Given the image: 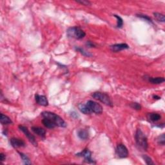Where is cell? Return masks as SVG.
I'll return each instance as SVG.
<instances>
[{"instance_id":"cell-1","label":"cell","mask_w":165,"mask_h":165,"mask_svg":"<svg viewBox=\"0 0 165 165\" xmlns=\"http://www.w3.org/2000/svg\"><path fill=\"white\" fill-rule=\"evenodd\" d=\"M41 115L43 118H47L51 120L56 126L61 128H65L67 126V123L63 120L62 118H61L57 114L51 112H43Z\"/></svg>"},{"instance_id":"cell-2","label":"cell","mask_w":165,"mask_h":165,"mask_svg":"<svg viewBox=\"0 0 165 165\" xmlns=\"http://www.w3.org/2000/svg\"><path fill=\"white\" fill-rule=\"evenodd\" d=\"M135 139L137 146L139 149L143 151H146L148 148V141L146 136L142 132L140 128H138L136 130L135 134Z\"/></svg>"},{"instance_id":"cell-3","label":"cell","mask_w":165,"mask_h":165,"mask_svg":"<svg viewBox=\"0 0 165 165\" xmlns=\"http://www.w3.org/2000/svg\"><path fill=\"white\" fill-rule=\"evenodd\" d=\"M67 36L74 38L75 39H81L84 38L86 33L79 27H70L67 30Z\"/></svg>"},{"instance_id":"cell-4","label":"cell","mask_w":165,"mask_h":165,"mask_svg":"<svg viewBox=\"0 0 165 165\" xmlns=\"http://www.w3.org/2000/svg\"><path fill=\"white\" fill-rule=\"evenodd\" d=\"M85 106L87 108L88 114L94 113L96 114H101L103 113V107L100 104L95 101L89 100L85 103Z\"/></svg>"},{"instance_id":"cell-5","label":"cell","mask_w":165,"mask_h":165,"mask_svg":"<svg viewBox=\"0 0 165 165\" xmlns=\"http://www.w3.org/2000/svg\"><path fill=\"white\" fill-rule=\"evenodd\" d=\"M92 96L93 98L101 101V103H103L106 105L109 106H113L112 101L110 96L108 94H106V93L101 92H96L92 94Z\"/></svg>"},{"instance_id":"cell-6","label":"cell","mask_w":165,"mask_h":165,"mask_svg":"<svg viewBox=\"0 0 165 165\" xmlns=\"http://www.w3.org/2000/svg\"><path fill=\"white\" fill-rule=\"evenodd\" d=\"M77 157H81L84 158V162L88 164H96V162L92 157V152L88 149H85L81 152L75 154Z\"/></svg>"},{"instance_id":"cell-7","label":"cell","mask_w":165,"mask_h":165,"mask_svg":"<svg viewBox=\"0 0 165 165\" xmlns=\"http://www.w3.org/2000/svg\"><path fill=\"white\" fill-rule=\"evenodd\" d=\"M19 129L25 134V136L27 137L28 139L29 140V141L33 144V145L35 146H37V143L36 140H35V137L30 132V131L29 130V129H28L27 127H26V126H23V125H19Z\"/></svg>"},{"instance_id":"cell-8","label":"cell","mask_w":165,"mask_h":165,"mask_svg":"<svg viewBox=\"0 0 165 165\" xmlns=\"http://www.w3.org/2000/svg\"><path fill=\"white\" fill-rule=\"evenodd\" d=\"M116 155L119 158H126L128 156V150L123 144H119L116 147Z\"/></svg>"},{"instance_id":"cell-9","label":"cell","mask_w":165,"mask_h":165,"mask_svg":"<svg viewBox=\"0 0 165 165\" xmlns=\"http://www.w3.org/2000/svg\"><path fill=\"white\" fill-rule=\"evenodd\" d=\"M10 143L11 145L14 148H20V147H25L26 146V143L24 141H23L21 139L18 138H11L10 140Z\"/></svg>"},{"instance_id":"cell-10","label":"cell","mask_w":165,"mask_h":165,"mask_svg":"<svg viewBox=\"0 0 165 165\" xmlns=\"http://www.w3.org/2000/svg\"><path fill=\"white\" fill-rule=\"evenodd\" d=\"M35 100L38 105L43 106H47L48 105H49V101H48L46 96H42V95L41 96L39 94H35Z\"/></svg>"},{"instance_id":"cell-11","label":"cell","mask_w":165,"mask_h":165,"mask_svg":"<svg viewBox=\"0 0 165 165\" xmlns=\"http://www.w3.org/2000/svg\"><path fill=\"white\" fill-rule=\"evenodd\" d=\"M129 49V46L126 43H119L115 44L110 46V50L113 52H119L121 50Z\"/></svg>"},{"instance_id":"cell-12","label":"cell","mask_w":165,"mask_h":165,"mask_svg":"<svg viewBox=\"0 0 165 165\" xmlns=\"http://www.w3.org/2000/svg\"><path fill=\"white\" fill-rule=\"evenodd\" d=\"M32 130L34 134H37L38 136L41 137V138H45L46 131H45V129L41 127H37V126H33V127H32Z\"/></svg>"},{"instance_id":"cell-13","label":"cell","mask_w":165,"mask_h":165,"mask_svg":"<svg viewBox=\"0 0 165 165\" xmlns=\"http://www.w3.org/2000/svg\"><path fill=\"white\" fill-rule=\"evenodd\" d=\"M77 136L81 140H87L89 138V133L87 130L85 129H80L77 131Z\"/></svg>"},{"instance_id":"cell-14","label":"cell","mask_w":165,"mask_h":165,"mask_svg":"<svg viewBox=\"0 0 165 165\" xmlns=\"http://www.w3.org/2000/svg\"><path fill=\"white\" fill-rule=\"evenodd\" d=\"M146 117L148 120L152 122V123L158 121L161 119V116L157 113H148Z\"/></svg>"},{"instance_id":"cell-15","label":"cell","mask_w":165,"mask_h":165,"mask_svg":"<svg viewBox=\"0 0 165 165\" xmlns=\"http://www.w3.org/2000/svg\"><path fill=\"white\" fill-rule=\"evenodd\" d=\"M0 122L3 125H10V124H12V121L6 115H5L3 114H0Z\"/></svg>"},{"instance_id":"cell-16","label":"cell","mask_w":165,"mask_h":165,"mask_svg":"<svg viewBox=\"0 0 165 165\" xmlns=\"http://www.w3.org/2000/svg\"><path fill=\"white\" fill-rule=\"evenodd\" d=\"M148 81L150 83H152V84L155 85H159L164 82V78L162 77H149L148 78Z\"/></svg>"},{"instance_id":"cell-17","label":"cell","mask_w":165,"mask_h":165,"mask_svg":"<svg viewBox=\"0 0 165 165\" xmlns=\"http://www.w3.org/2000/svg\"><path fill=\"white\" fill-rule=\"evenodd\" d=\"M42 123L43 124V125L45 126V127L50 128V129L54 128L55 126H56V125H55L51 120H50L49 119H47V118L43 119Z\"/></svg>"},{"instance_id":"cell-18","label":"cell","mask_w":165,"mask_h":165,"mask_svg":"<svg viewBox=\"0 0 165 165\" xmlns=\"http://www.w3.org/2000/svg\"><path fill=\"white\" fill-rule=\"evenodd\" d=\"M18 152L19 156L21 157V158L22 159L23 162V164H27V165L32 164V162H31V161H30L29 157H28L26 154H25L22 153V152Z\"/></svg>"},{"instance_id":"cell-19","label":"cell","mask_w":165,"mask_h":165,"mask_svg":"<svg viewBox=\"0 0 165 165\" xmlns=\"http://www.w3.org/2000/svg\"><path fill=\"white\" fill-rule=\"evenodd\" d=\"M75 49L76 51L79 52L80 53V54H81L83 55H84V56H85V57H92V54H90V52H87V50H85L84 49H83V48L75 47Z\"/></svg>"},{"instance_id":"cell-20","label":"cell","mask_w":165,"mask_h":165,"mask_svg":"<svg viewBox=\"0 0 165 165\" xmlns=\"http://www.w3.org/2000/svg\"><path fill=\"white\" fill-rule=\"evenodd\" d=\"M154 16L155 18H156L157 21H160V22H164L165 21V17L163 14H162L161 13H159V12H154Z\"/></svg>"},{"instance_id":"cell-21","label":"cell","mask_w":165,"mask_h":165,"mask_svg":"<svg viewBox=\"0 0 165 165\" xmlns=\"http://www.w3.org/2000/svg\"><path fill=\"white\" fill-rule=\"evenodd\" d=\"M114 16L117 19V28L120 29L123 25V19H122L120 16H118V15L114 14Z\"/></svg>"},{"instance_id":"cell-22","label":"cell","mask_w":165,"mask_h":165,"mask_svg":"<svg viewBox=\"0 0 165 165\" xmlns=\"http://www.w3.org/2000/svg\"><path fill=\"white\" fill-rule=\"evenodd\" d=\"M137 16L140 17V18L144 19V21H147L149 23H151V24H153V21H152V19L149 16H146V15H144V14H137Z\"/></svg>"},{"instance_id":"cell-23","label":"cell","mask_w":165,"mask_h":165,"mask_svg":"<svg viewBox=\"0 0 165 165\" xmlns=\"http://www.w3.org/2000/svg\"><path fill=\"white\" fill-rule=\"evenodd\" d=\"M143 158L144 159V161H145L146 164H148V165H152V164H154V162L152 161V159L151 157H150L148 156H147V155H143Z\"/></svg>"},{"instance_id":"cell-24","label":"cell","mask_w":165,"mask_h":165,"mask_svg":"<svg viewBox=\"0 0 165 165\" xmlns=\"http://www.w3.org/2000/svg\"><path fill=\"white\" fill-rule=\"evenodd\" d=\"M157 143L160 145H162V146H164V144H165V136H164V134H161V136H159L158 137V138H157Z\"/></svg>"},{"instance_id":"cell-25","label":"cell","mask_w":165,"mask_h":165,"mask_svg":"<svg viewBox=\"0 0 165 165\" xmlns=\"http://www.w3.org/2000/svg\"><path fill=\"white\" fill-rule=\"evenodd\" d=\"M130 107L136 110H140L142 108L141 105L138 103H132L130 104Z\"/></svg>"},{"instance_id":"cell-26","label":"cell","mask_w":165,"mask_h":165,"mask_svg":"<svg viewBox=\"0 0 165 165\" xmlns=\"http://www.w3.org/2000/svg\"><path fill=\"white\" fill-rule=\"evenodd\" d=\"M76 2H77L78 3L82 4L83 5H85V6H88V5H90V2L89 1H87V0H77Z\"/></svg>"},{"instance_id":"cell-27","label":"cell","mask_w":165,"mask_h":165,"mask_svg":"<svg viewBox=\"0 0 165 165\" xmlns=\"http://www.w3.org/2000/svg\"><path fill=\"white\" fill-rule=\"evenodd\" d=\"M86 46L88 48H93L96 47V45L91 41H87V43H86Z\"/></svg>"},{"instance_id":"cell-28","label":"cell","mask_w":165,"mask_h":165,"mask_svg":"<svg viewBox=\"0 0 165 165\" xmlns=\"http://www.w3.org/2000/svg\"><path fill=\"white\" fill-rule=\"evenodd\" d=\"M0 159H1V162L4 161L6 159V156L3 153L0 154Z\"/></svg>"},{"instance_id":"cell-29","label":"cell","mask_w":165,"mask_h":165,"mask_svg":"<svg viewBox=\"0 0 165 165\" xmlns=\"http://www.w3.org/2000/svg\"><path fill=\"white\" fill-rule=\"evenodd\" d=\"M70 115L72 117H73V118H77L79 116L77 115V114L75 112H72V113L70 114Z\"/></svg>"},{"instance_id":"cell-30","label":"cell","mask_w":165,"mask_h":165,"mask_svg":"<svg viewBox=\"0 0 165 165\" xmlns=\"http://www.w3.org/2000/svg\"><path fill=\"white\" fill-rule=\"evenodd\" d=\"M153 98L154 99V100H160V99H161V97H159V96H154Z\"/></svg>"}]
</instances>
